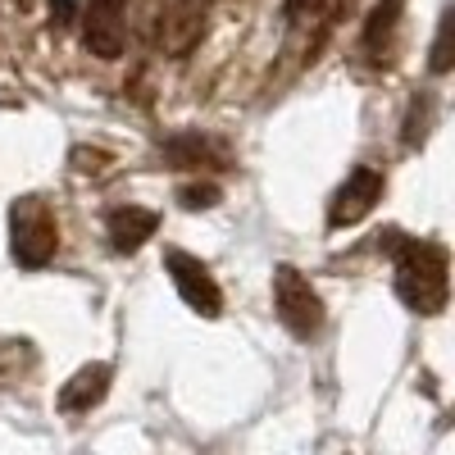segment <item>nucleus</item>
Listing matches in <instances>:
<instances>
[{
    "label": "nucleus",
    "instance_id": "39448f33",
    "mask_svg": "<svg viewBox=\"0 0 455 455\" xmlns=\"http://www.w3.org/2000/svg\"><path fill=\"white\" fill-rule=\"evenodd\" d=\"M55 219L36 205V201H23L14 205V259L23 264V269H42V264L55 255Z\"/></svg>",
    "mask_w": 455,
    "mask_h": 455
},
{
    "label": "nucleus",
    "instance_id": "f257e3e1",
    "mask_svg": "<svg viewBox=\"0 0 455 455\" xmlns=\"http://www.w3.org/2000/svg\"><path fill=\"white\" fill-rule=\"evenodd\" d=\"M451 259L446 246L428 237H405L396 246V296L414 315H442L446 291H451Z\"/></svg>",
    "mask_w": 455,
    "mask_h": 455
},
{
    "label": "nucleus",
    "instance_id": "9d476101",
    "mask_svg": "<svg viewBox=\"0 0 455 455\" xmlns=\"http://www.w3.org/2000/svg\"><path fill=\"white\" fill-rule=\"evenodd\" d=\"M451 28H455V14L446 10L442 23H437V42H433V73H446L451 68Z\"/></svg>",
    "mask_w": 455,
    "mask_h": 455
},
{
    "label": "nucleus",
    "instance_id": "0eeeda50",
    "mask_svg": "<svg viewBox=\"0 0 455 455\" xmlns=\"http://www.w3.org/2000/svg\"><path fill=\"white\" fill-rule=\"evenodd\" d=\"M105 233H109V246L114 251H141L150 237L160 233V214L156 210H146V205H119V210H109L105 214Z\"/></svg>",
    "mask_w": 455,
    "mask_h": 455
},
{
    "label": "nucleus",
    "instance_id": "6e6552de",
    "mask_svg": "<svg viewBox=\"0 0 455 455\" xmlns=\"http://www.w3.org/2000/svg\"><path fill=\"white\" fill-rule=\"evenodd\" d=\"M109 364H83L78 373L68 378V383L60 387V410L64 414H87L92 405H100L105 401V392H109Z\"/></svg>",
    "mask_w": 455,
    "mask_h": 455
},
{
    "label": "nucleus",
    "instance_id": "20e7f679",
    "mask_svg": "<svg viewBox=\"0 0 455 455\" xmlns=\"http://www.w3.org/2000/svg\"><path fill=\"white\" fill-rule=\"evenodd\" d=\"M378 201H383V173L369 169V164L351 169V173H347V182L337 187L332 205H328V228H332V233H341V228H355L360 219H369V214H373V205H378Z\"/></svg>",
    "mask_w": 455,
    "mask_h": 455
},
{
    "label": "nucleus",
    "instance_id": "9b49d317",
    "mask_svg": "<svg viewBox=\"0 0 455 455\" xmlns=\"http://www.w3.org/2000/svg\"><path fill=\"white\" fill-rule=\"evenodd\" d=\"M219 201V187H182V205L187 210H210Z\"/></svg>",
    "mask_w": 455,
    "mask_h": 455
},
{
    "label": "nucleus",
    "instance_id": "423d86ee",
    "mask_svg": "<svg viewBox=\"0 0 455 455\" xmlns=\"http://www.w3.org/2000/svg\"><path fill=\"white\" fill-rule=\"evenodd\" d=\"M124 14H128V0H87L83 42L96 60H119L124 55Z\"/></svg>",
    "mask_w": 455,
    "mask_h": 455
},
{
    "label": "nucleus",
    "instance_id": "f03ea898",
    "mask_svg": "<svg viewBox=\"0 0 455 455\" xmlns=\"http://www.w3.org/2000/svg\"><path fill=\"white\" fill-rule=\"evenodd\" d=\"M274 310L296 341H310L323 328V300L296 264H278L274 269Z\"/></svg>",
    "mask_w": 455,
    "mask_h": 455
},
{
    "label": "nucleus",
    "instance_id": "1a4fd4ad",
    "mask_svg": "<svg viewBox=\"0 0 455 455\" xmlns=\"http://www.w3.org/2000/svg\"><path fill=\"white\" fill-rule=\"evenodd\" d=\"M401 19V0H378V5L369 10V23H364V46L369 51H383L387 46V36Z\"/></svg>",
    "mask_w": 455,
    "mask_h": 455
},
{
    "label": "nucleus",
    "instance_id": "f8f14e48",
    "mask_svg": "<svg viewBox=\"0 0 455 455\" xmlns=\"http://www.w3.org/2000/svg\"><path fill=\"white\" fill-rule=\"evenodd\" d=\"M315 5H319V0H287V14H291V19H300V14L315 10Z\"/></svg>",
    "mask_w": 455,
    "mask_h": 455
},
{
    "label": "nucleus",
    "instance_id": "7ed1b4c3",
    "mask_svg": "<svg viewBox=\"0 0 455 455\" xmlns=\"http://www.w3.org/2000/svg\"><path fill=\"white\" fill-rule=\"evenodd\" d=\"M164 269H169V278H173V287H178V296H182V306H187V310H196L201 319H219V310H223V291H219L214 274L205 269L196 255L169 251V255H164Z\"/></svg>",
    "mask_w": 455,
    "mask_h": 455
}]
</instances>
